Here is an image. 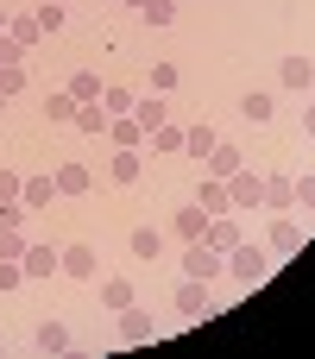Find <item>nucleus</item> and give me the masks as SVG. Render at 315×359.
Returning <instances> with one entry per match:
<instances>
[{
  "label": "nucleus",
  "instance_id": "nucleus-18",
  "mask_svg": "<svg viewBox=\"0 0 315 359\" xmlns=\"http://www.w3.org/2000/svg\"><path fill=\"white\" fill-rule=\"evenodd\" d=\"M76 107H82V101H76L69 88H57V95H44V120H51V126H69V120H76Z\"/></svg>",
  "mask_w": 315,
  "mask_h": 359
},
{
  "label": "nucleus",
  "instance_id": "nucleus-26",
  "mask_svg": "<svg viewBox=\"0 0 315 359\" xmlns=\"http://www.w3.org/2000/svg\"><path fill=\"white\" fill-rule=\"evenodd\" d=\"M139 170H145L139 151H114V158H107V177H114V183H139Z\"/></svg>",
  "mask_w": 315,
  "mask_h": 359
},
{
  "label": "nucleus",
  "instance_id": "nucleus-43",
  "mask_svg": "<svg viewBox=\"0 0 315 359\" xmlns=\"http://www.w3.org/2000/svg\"><path fill=\"white\" fill-rule=\"evenodd\" d=\"M126 6H145V0H126Z\"/></svg>",
  "mask_w": 315,
  "mask_h": 359
},
{
  "label": "nucleus",
  "instance_id": "nucleus-9",
  "mask_svg": "<svg viewBox=\"0 0 315 359\" xmlns=\"http://www.w3.org/2000/svg\"><path fill=\"white\" fill-rule=\"evenodd\" d=\"M202 164H208V177H221V183H227L234 170H246V151H240V145H227V139H215V151H208Z\"/></svg>",
  "mask_w": 315,
  "mask_h": 359
},
{
  "label": "nucleus",
  "instance_id": "nucleus-41",
  "mask_svg": "<svg viewBox=\"0 0 315 359\" xmlns=\"http://www.w3.org/2000/svg\"><path fill=\"white\" fill-rule=\"evenodd\" d=\"M303 133H309V139H315V101H309V107H303Z\"/></svg>",
  "mask_w": 315,
  "mask_h": 359
},
{
  "label": "nucleus",
  "instance_id": "nucleus-38",
  "mask_svg": "<svg viewBox=\"0 0 315 359\" xmlns=\"http://www.w3.org/2000/svg\"><path fill=\"white\" fill-rule=\"evenodd\" d=\"M25 215H32L25 202H0V227H25Z\"/></svg>",
  "mask_w": 315,
  "mask_h": 359
},
{
  "label": "nucleus",
  "instance_id": "nucleus-13",
  "mask_svg": "<svg viewBox=\"0 0 315 359\" xmlns=\"http://www.w3.org/2000/svg\"><path fill=\"white\" fill-rule=\"evenodd\" d=\"M170 233H177L183 246H189V240H202V233H208V208H196V202H189V208H177V221H170Z\"/></svg>",
  "mask_w": 315,
  "mask_h": 359
},
{
  "label": "nucleus",
  "instance_id": "nucleus-33",
  "mask_svg": "<svg viewBox=\"0 0 315 359\" xmlns=\"http://www.w3.org/2000/svg\"><path fill=\"white\" fill-rule=\"evenodd\" d=\"M152 88H158V95H170V88H177V63H170V57H164V63H152Z\"/></svg>",
  "mask_w": 315,
  "mask_h": 359
},
{
  "label": "nucleus",
  "instance_id": "nucleus-42",
  "mask_svg": "<svg viewBox=\"0 0 315 359\" xmlns=\"http://www.w3.org/2000/svg\"><path fill=\"white\" fill-rule=\"evenodd\" d=\"M6 19H13V6H0V32H6Z\"/></svg>",
  "mask_w": 315,
  "mask_h": 359
},
{
  "label": "nucleus",
  "instance_id": "nucleus-17",
  "mask_svg": "<svg viewBox=\"0 0 315 359\" xmlns=\"http://www.w3.org/2000/svg\"><path fill=\"white\" fill-rule=\"evenodd\" d=\"M32 341H38V353H76V341H69V328H63V322H38V334H32Z\"/></svg>",
  "mask_w": 315,
  "mask_h": 359
},
{
  "label": "nucleus",
  "instance_id": "nucleus-14",
  "mask_svg": "<svg viewBox=\"0 0 315 359\" xmlns=\"http://www.w3.org/2000/svg\"><path fill=\"white\" fill-rule=\"evenodd\" d=\"M107 139H114V151H139V145H145V133H139V120H133V114L107 120Z\"/></svg>",
  "mask_w": 315,
  "mask_h": 359
},
{
  "label": "nucleus",
  "instance_id": "nucleus-25",
  "mask_svg": "<svg viewBox=\"0 0 315 359\" xmlns=\"http://www.w3.org/2000/svg\"><path fill=\"white\" fill-rule=\"evenodd\" d=\"M133 101H139V95H133L126 82H107V88H101V107H107V120H120V114H133Z\"/></svg>",
  "mask_w": 315,
  "mask_h": 359
},
{
  "label": "nucleus",
  "instance_id": "nucleus-36",
  "mask_svg": "<svg viewBox=\"0 0 315 359\" xmlns=\"http://www.w3.org/2000/svg\"><path fill=\"white\" fill-rule=\"evenodd\" d=\"M25 284V271H19V259H0V290H19Z\"/></svg>",
  "mask_w": 315,
  "mask_h": 359
},
{
  "label": "nucleus",
  "instance_id": "nucleus-3",
  "mask_svg": "<svg viewBox=\"0 0 315 359\" xmlns=\"http://www.w3.org/2000/svg\"><path fill=\"white\" fill-rule=\"evenodd\" d=\"M221 271H227V252H215L208 240H189V246H183V278H202V284H215Z\"/></svg>",
  "mask_w": 315,
  "mask_h": 359
},
{
  "label": "nucleus",
  "instance_id": "nucleus-15",
  "mask_svg": "<svg viewBox=\"0 0 315 359\" xmlns=\"http://www.w3.org/2000/svg\"><path fill=\"white\" fill-rule=\"evenodd\" d=\"M265 208H272V215H290V208H297V183H290V177H265Z\"/></svg>",
  "mask_w": 315,
  "mask_h": 359
},
{
  "label": "nucleus",
  "instance_id": "nucleus-21",
  "mask_svg": "<svg viewBox=\"0 0 315 359\" xmlns=\"http://www.w3.org/2000/svg\"><path fill=\"white\" fill-rule=\"evenodd\" d=\"M215 139H221V133H215L208 120H196V126H183V151H189V158H208V151H215Z\"/></svg>",
  "mask_w": 315,
  "mask_h": 359
},
{
  "label": "nucleus",
  "instance_id": "nucleus-12",
  "mask_svg": "<svg viewBox=\"0 0 315 359\" xmlns=\"http://www.w3.org/2000/svg\"><path fill=\"white\" fill-rule=\"evenodd\" d=\"M202 240H208L215 252H234L246 233H240V221H234V215H208V233H202Z\"/></svg>",
  "mask_w": 315,
  "mask_h": 359
},
{
  "label": "nucleus",
  "instance_id": "nucleus-10",
  "mask_svg": "<svg viewBox=\"0 0 315 359\" xmlns=\"http://www.w3.org/2000/svg\"><path fill=\"white\" fill-rule=\"evenodd\" d=\"M19 271H25V278H51V271H57V246H44V240H25V252H19Z\"/></svg>",
  "mask_w": 315,
  "mask_h": 359
},
{
  "label": "nucleus",
  "instance_id": "nucleus-39",
  "mask_svg": "<svg viewBox=\"0 0 315 359\" xmlns=\"http://www.w3.org/2000/svg\"><path fill=\"white\" fill-rule=\"evenodd\" d=\"M297 183V208H315V177H290Z\"/></svg>",
  "mask_w": 315,
  "mask_h": 359
},
{
  "label": "nucleus",
  "instance_id": "nucleus-7",
  "mask_svg": "<svg viewBox=\"0 0 315 359\" xmlns=\"http://www.w3.org/2000/svg\"><path fill=\"white\" fill-rule=\"evenodd\" d=\"M133 120H139V133L152 139V133H158V126L170 120V101H164V95L152 88V95H139V101H133Z\"/></svg>",
  "mask_w": 315,
  "mask_h": 359
},
{
  "label": "nucleus",
  "instance_id": "nucleus-20",
  "mask_svg": "<svg viewBox=\"0 0 315 359\" xmlns=\"http://www.w3.org/2000/svg\"><path fill=\"white\" fill-rule=\"evenodd\" d=\"M69 126H76V133H88V139H101V133H107V107H101V101H82Z\"/></svg>",
  "mask_w": 315,
  "mask_h": 359
},
{
  "label": "nucleus",
  "instance_id": "nucleus-30",
  "mask_svg": "<svg viewBox=\"0 0 315 359\" xmlns=\"http://www.w3.org/2000/svg\"><path fill=\"white\" fill-rule=\"evenodd\" d=\"M139 19H145V25H170V19H177V0H145Z\"/></svg>",
  "mask_w": 315,
  "mask_h": 359
},
{
  "label": "nucleus",
  "instance_id": "nucleus-32",
  "mask_svg": "<svg viewBox=\"0 0 315 359\" xmlns=\"http://www.w3.org/2000/svg\"><path fill=\"white\" fill-rule=\"evenodd\" d=\"M19 88H25V63H0V95L13 101Z\"/></svg>",
  "mask_w": 315,
  "mask_h": 359
},
{
  "label": "nucleus",
  "instance_id": "nucleus-11",
  "mask_svg": "<svg viewBox=\"0 0 315 359\" xmlns=\"http://www.w3.org/2000/svg\"><path fill=\"white\" fill-rule=\"evenodd\" d=\"M120 341H126V347H152V341H158L152 316H145V309H120Z\"/></svg>",
  "mask_w": 315,
  "mask_h": 359
},
{
  "label": "nucleus",
  "instance_id": "nucleus-4",
  "mask_svg": "<svg viewBox=\"0 0 315 359\" xmlns=\"http://www.w3.org/2000/svg\"><path fill=\"white\" fill-rule=\"evenodd\" d=\"M227 208H265V177L259 170H234L227 177Z\"/></svg>",
  "mask_w": 315,
  "mask_h": 359
},
{
  "label": "nucleus",
  "instance_id": "nucleus-34",
  "mask_svg": "<svg viewBox=\"0 0 315 359\" xmlns=\"http://www.w3.org/2000/svg\"><path fill=\"white\" fill-rule=\"evenodd\" d=\"M152 145H158V151H183V126H170V120H164V126L152 133Z\"/></svg>",
  "mask_w": 315,
  "mask_h": 359
},
{
  "label": "nucleus",
  "instance_id": "nucleus-19",
  "mask_svg": "<svg viewBox=\"0 0 315 359\" xmlns=\"http://www.w3.org/2000/svg\"><path fill=\"white\" fill-rule=\"evenodd\" d=\"M240 114H246V120H253V126H265V120H272V114H278V95H272V88H253V95H246V101H240Z\"/></svg>",
  "mask_w": 315,
  "mask_h": 359
},
{
  "label": "nucleus",
  "instance_id": "nucleus-5",
  "mask_svg": "<svg viewBox=\"0 0 315 359\" xmlns=\"http://www.w3.org/2000/svg\"><path fill=\"white\" fill-rule=\"evenodd\" d=\"M265 246H272V259H297V252H303V227H297L290 215H272V227H265Z\"/></svg>",
  "mask_w": 315,
  "mask_h": 359
},
{
  "label": "nucleus",
  "instance_id": "nucleus-45",
  "mask_svg": "<svg viewBox=\"0 0 315 359\" xmlns=\"http://www.w3.org/2000/svg\"><path fill=\"white\" fill-rule=\"evenodd\" d=\"M57 6H63V0H57Z\"/></svg>",
  "mask_w": 315,
  "mask_h": 359
},
{
  "label": "nucleus",
  "instance_id": "nucleus-35",
  "mask_svg": "<svg viewBox=\"0 0 315 359\" xmlns=\"http://www.w3.org/2000/svg\"><path fill=\"white\" fill-rule=\"evenodd\" d=\"M25 252V227H0V259H19Z\"/></svg>",
  "mask_w": 315,
  "mask_h": 359
},
{
  "label": "nucleus",
  "instance_id": "nucleus-29",
  "mask_svg": "<svg viewBox=\"0 0 315 359\" xmlns=\"http://www.w3.org/2000/svg\"><path fill=\"white\" fill-rule=\"evenodd\" d=\"M69 95H76V101H101V76H95V69H76V76H69Z\"/></svg>",
  "mask_w": 315,
  "mask_h": 359
},
{
  "label": "nucleus",
  "instance_id": "nucleus-2",
  "mask_svg": "<svg viewBox=\"0 0 315 359\" xmlns=\"http://www.w3.org/2000/svg\"><path fill=\"white\" fill-rule=\"evenodd\" d=\"M57 271L88 284V278H101V252H95L88 240H69V246H57Z\"/></svg>",
  "mask_w": 315,
  "mask_h": 359
},
{
  "label": "nucleus",
  "instance_id": "nucleus-37",
  "mask_svg": "<svg viewBox=\"0 0 315 359\" xmlns=\"http://www.w3.org/2000/svg\"><path fill=\"white\" fill-rule=\"evenodd\" d=\"M19 189H25V177L19 170H0V202H19Z\"/></svg>",
  "mask_w": 315,
  "mask_h": 359
},
{
  "label": "nucleus",
  "instance_id": "nucleus-22",
  "mask_svg": "<svg viewBox=\"0 0 315 359\" xmlns=\"http://www.w3.org/2000/svg\"><path fill=\"white\" fill-rule=\"evenodd\" d=\"M95 183V170L88 164H57V196H82Z\"/></svg>",
  "mask_w": 315,
  "mask_h": 359
},
{
  "label": "nucleus",
  "instance_id": "nucleus-44",
  "mask_svg": "<svg viewBox=\"0 0 315 359\" xmlns=\"http://www.w3.org/2000/svg\"><path fill=\"white\" fill-rule=\"evenodd\" d=\"M0 107H6V95H0Z\"/></svg>",
  "mask_w": 315,
  "mask_h": 359
},
{
  "label": "nucleus",
  "instance_id": "nucleus-1",
  "mask_svg": "<svg viewBox=\"0 0 315 359\" xmlns=\"http://www.w3.org/2000/svg\"><path fill=\"white\" fill-rule=\"evenodd\" d=\"M272 265H278V259H272V246H253V240H240V246L227 252V271H234L246 290H253V284H265V278H272Z\"/></svg>",
  "mask_w": 315,
  "mask_h": 359
},
{
  "label": "nucleus",
  "instance_id": "nucleus-27",
  "mask_svg": "<svg viewBox=\"0 0 315 359\" xmlns=\"http://www.w3.org/2000/svg\"><path fill=\"white\" fill-rule=\"evenodd\" d=\"M126 246H133V259H164V233L158 227H133Z\"/></svg>",
  "mask_w": 315,
  "mask_h": 359
},
{
  "label": "nucleus",
  "instance_id": "nucleus-40",
  "mask_svg": "<svg viewBox=\"0 0 315 359\" xmlns=\"http://www.w3.org/2000/svg\"><path fill=\"white\" fill-rule=\"evenodd\" d=\"M0 63H25V44H13L6 32H0Z\"/></svg>",
  "mask_w": 315,
  "mask_h": 359
},
{
  "label": "nucleus",
  "instance_id": "nucleus-8",
  "mask_svg": "<svg viewBox=\"0 0 315 359\" xmlns=\"http://www.w3.org/2000/svg\"><path fill=\"white\" fill-rule=\"evenodd\" d=\"M278 82L297 88V95H315V57H284L278 63Z\"/></svg>",
  "mask_w": 315,
  "mask_h": 359
},
{
  "label": "nucleus",
  "instance_id": "nucleus-28",
  "mask_svg": "<svg viewBox=\"0 0 315 359\" xmlns=\"http://www.w3.org/2000/svg\"><path fill=\"white\" fill-rule=\"evenodd\" d=\"M51 196H57V177H25V189H19V202H25V208H44Z\"/></svg>",
  "mask_w": 315,
  "mask_h": 359
},
{
  "label": "nucleus",
  "instance_id": "nucleus-24",
  "mask_svg": "<svg viewBox=\"0 0 315 359\" xmlns=\"http://www.w3.org/2000/svg\"><path fill=\"white\" fill-rule=\"evenodd\" d=\"M6 38H13V44H25V50H32V44H38V38H44V32H38V13H13V19H6Z\"/></svg>",
  "mask_w": 315,
  "mask_h": 359
},
{
  "label": "nucleus",
  "instance_id": "nucleus-23",
  "mask_svg": "<svg viewBox=\"0 0 315 359\" xmlns=\"http://www.w3.org/2000/svg\"><path fill=\"white\" fill-rule=\"evenodd\" d=\"M196 208H208V215H234V208H227V183H221V177H202Z\"/></svg>",
  "mask_w": 315,
  "mask_h": 359
},
{
  "label": "nucleus",
  "instance_id": "nucleus-31",
  "mask_svg": "<svg viewBox=\"0 0 315 359\" xmlns=\"http://www.w3.org/2000/svg\"><path fill=\"white\" fill-rule=\"evenodd\" d=\"M38 32H44V38H57V32H63V6H57V0H44V6H38Z\"/></svg>",
  "mask_w": 315,
  "mask_h": 359
},
{
  "label": "nucleus",
  "instance_id": "nucleus-16",
  "mask_svg": "<svg viewBox=\"0 0 315 359\" xmlns=\"http://www.w3.org/2000/svg\"><path fill=\"white\" fill-rule=\"evenodd\" d=\"M133 303H139L133 278H107V284H101V309H114V316H120V309H133Z\"/></svg>",
  "mask_w": 315,
  "mask_h": 359
},
{
  "label": "nucleus",
  "instance_id": "nucleus-6",
  "mask_svg": "<svg viewBox=\"0 0 315 359\" xmlns=\"http://www.w3.org/2000/svg\"><path fill=\"white\" fill-rule=\"evenodd\" d=\"M177 309H183V322H202V316H215V297H208V284H202V278H183V284H177Z\"/></svg>",
  "mask_w": 315,
  "mask_h": 359
}]
</instances>
